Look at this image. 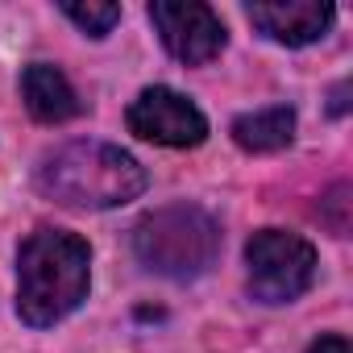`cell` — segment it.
<instances>
[{"label":"cell","instance_id":"6da1fadb","mask_svg":"<svg viewBox=\"0 0 353 353\" xmlns=\"http://www.w3.org/2000/svg\"><path fill=\"white\" fill-rule=\"evenodd\" d=\"M92 287V250L63 229H38L17 254V312L30 328L67 320Z\"/></svg>","mask_w":353,"mask_h":353},{"label":"cell","instance_id":"7a4b0ae2","mask_svg":"<svg viewBox=\"0 0 353 353\" xmlns=\"http://www.w3.org/2000/svg\"><path fill=\"white\" fill-rule=\"evenodd\" d=\"M34 183L63 208H121L145 192V166L108 141H67L38 162Z\"/></svg>","mask_w":353,"mask_h":353},{"label":"cell","instance_id":"3957f363","mask_svg":"<svg viewBox=\"0 0 353 353\" xmlns=\"http://www.w3.org/2000/svg\"><path fill=\"white\" fill-rule=\"evenodd\" d=\"M133 254L150 274L188 283L200 279L221 254V225L196 204H166L137 221Z\"/></svg>","mask_w":353,"mask_h":353},{"label":"cell","instance_id":"277c9868","mask_svg":"<svg viewBox=\"0 0 353 353\" xmlns=\"http://www.w3.org/2000/svg\"><path fill=\"white\" fill-rule=\"evenodd\" d=\"M250 295L258 303H295L316 279V250L299 233L262 229L245 245Z\"/></svg>","mask_w":353,"mask_h":353},{"label":"cell","instance_id":"5b68a950","mask_svg":"<svg viewBox=\"0 0 353 353\" xmlns=\"http://www.w3.org/2000/svg\"><path fill=\"white\" fill-rule=\"evenodd\" d=\"M125 121H129V133H137L141 141L174 145V150H192V145H200L208 137L204 112L174 88H145L129 104Z\"/></svg>","mask_w":353,"mask_h":353},{"label":"cell","instance_id":"8992f818","mask_svg":"<svg viewBox=\"0 0 353 353\" xmlns=\"http://www.w3.org/2000/svg\"><path fill=\"white\" fill-rule=\"evenodd\" d=\"M150 21L162 46L188 67H204L225 50V21L196 0H188V5L183 0H158V5H150Z\"/></svg>","mask_w":353,"mask_h":353},{"label":"cell","instance_id":"52a82bcc","mask_svg":"<svg viewBox=\"0 0 353 353\" xmlns=\"http://www.w3.org/2000/svg\"><path fill=\"white\" fill-rule=\"evenodd\" d=\"M336 9L328 0H287V5H250V21L279 46H312L328 34Z\"/></svg>","mask_w":353,"mask_h":353},{"label":"cell","instance_id":"ba28073f","mask_svg":"<svg viewBox=\"0 0 353 353\" xmlns=\"http://www.w3.org/2000/svg\"><path fill=\"white\" fill-rule=\"evenodd\" d=\"M21 100H26L30 117L42 121V125H63V121H71V117L83 112L71 79L59 67H50V63H30L26 67V75H21Z\"/></svg>","mask_w":353,"mask_h":353},{"label":"cell","instance_id":"9c48e42d","mask_svg":"<svg viewBox=\"0 0 353 353\" xmlns=\"http://www.w3.org/2000/svg\"><path fill=\"white\" fill-rule=\"evenodd\" d=\"M291 137H295V108H287V104L258 108V112H245L233 121V141L250 154L283 150V145H291Z\"/></svg>","mask_w":353,"mask_h":353},{"label":"cell","instance_id":"30bf717a","mask_svg":"<svg viewBox=\"0 0 353 353\" xmlns=\"http://www.w3.org/2000/svg\"><path fill=\"white\" fill-rule=\"evenodd\" d=\"M63 13L92 38L112 34V26L121 21V5H96V0H88V5H63Z\"/></svg>","mask_w":353,"mask_h":353},{"label":"cell","instance_id":"8fae6325","mask_svg":"<svg viewBox=\"0 0 353 353\" xmlns=\"http://www.w3.org/2000/svg\"><path fill=\"white\" fill-rule=\"evenodd\" d=\"M307 353H349V341L345 336H320Z\"/></svg>","mask_w":353,"mask_h":353}]
</instances>
